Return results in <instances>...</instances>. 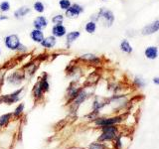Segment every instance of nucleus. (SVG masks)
<instances>
[{"label": "nucleus", "mask_w": 159, "mask_h": 149, "mask_svg": "<svg viewBox=\"0 0 159 149\" xmlns=\"http://www.w3.org/2000/svg\"><path fill=\"white\" fill-rule=\"evenodd\" d=\"M65 19H66V17H65V15L63 13H57L52 16L51 18V23L53 25H59V24H64L65 22Z\"/></svg>", "instance_id": "nucleus-25"}, {"label": "nucleus", "mask_w": 159, "mask_h": 149, "mask_svg": "<svg viewBox=\"0 0 159 149\" xmlns=\"http://www.w3.org/2000/svg\"><path fill=\"white\" fill-rule=\"evenodd\" d=\"M84 12V7L79 3H73L68 10L64 12L65 17L68 19H77Z\"/></svg>", "instance_id": "nucleus-5"}, {"label": "nucleus", "mask_w": 159, "mask_h": 149, "mask_svg": "<svg viewBox=\"0 0 159 149\" xmlns=\"http://www.w3.org/2000/svg\"><path fill=\"white\" fill-rule=\"evenodd\" d=\"M89 149H106V146H104L102 143L93 142V143H91V144H89Z\"/></svg>", "instance_id": "nucleus-29"}, {"label": "nucleus", "mask_w": 159, "mask_h": 149, "mask_svg": "<svg viewBox=\"0 0 159 149\" xmlns=\"http://www.w3.org/2000/svg\"><path fill=\"white\" fill-rule=\"evenodd\" d=\"M32 11V7L27 6V5H23V6H20L17 9L14 10L13 12V18L16 20H22L25 17L29 15Z\"/></svg>", "instance_id": "nucleus-12"}, {"label": "nucleus", "mask_w": 159, "mask_h": 149, "mask_svg": "<svg viewBox=\"0 0 159 149\" xmlns=\"http://www.w3.org/2000/svg\"><path fill=\"white\" fill-rule=\"evenodd\" d=\"M29 51L28 47L26 46V45H24L23 43H21V45L18 47V50L16 53H19V54H26L27 52Z\"/></svg>", "instance_id": "nucleus-30"}, {"label": "nucleus", "mask_w": 159, "mask_h": 149, "mask_svg": "<svg viewBox=\"0 0 159 149\" xmlns=\"http://www.w3.org/2000/svg\"><path fill=\"white\" fill-rule=\"evenodd\" d=\"M102 1H107V0H102Z\"/></svg>", "instance_id": "nucleus-36"}, {"label": "nucleus", "mask_w": 159, "mask_h": 149, "mask_svg": "<svg viewBox=\"0 0 159 149\" xmlns=\"http://www.w3.org/2000/svg\"><path fill=\"white\" fill-rule=\"evenodd\" d=\"M97 29H98V23L93 21V20H89V21L84 24V32L88 33V34H91V35L96 33Z\"/></svg>", "instance_id": "nucleus-21"}, {"label": "nucleus", "mask_w": 159, "mask_h": 149, "mask_svg": "<svg viewBox=\"0 0 159 149\" xmlns=\"http://www.w3.org/2000/svg\"><path fill=\"white\" fill-rule=\"evenodd\" d=\"M11 10V3L8 0H3L0 2V13L6 14Z\"/></svg>", "instance_id": "nucleus-27"}, {"label": "nucleus", "mask_w": 159, "mask_h": 149, "mask_svg": "<svg viewBox=\"0 0 159 149\" xmlns=\"http://www.w3.org/2000/svg\"><path fill=\"white\" fill-rule=\"evenodd\" d=\"M38 82L40 84V86H41V88L44 92V93H46L50 91V83L46 74H43V77L40 79Z\"/></svg>", "instance_id": "nucleus-24"}, {"label": "nucleus", "mask_w": 159, "mask_h": 149, "mask_svg": "<svg viewBox=\"0 0 159 149\" xmlns=\"http://www.w3.org/2000/svg\"><path fill=\"white\" fill-rule=\"evenodd\" d=\"M24 109H25V103L24 102H21V103H19L18 106L15 107V109H14V111L12 112V114H13V117H15V118H18V117H20L23 114V112H24Z\"/></svg>", "instance_id": "nucleus-26"}, {"label": "nucleus", "mask_w": 159, "mask_h": 149, "mask_svg": "<svg viewBox=\"0 0 159 149\" xmlns=\"http://www.w3.org/2000/svg\"><path fill=\"white\" fill-rule=\"evenodd\" d=\"M102 134L98 137V141H111L114 138L117 137V128L114 125L109 126H102Z\"/></svg>", "instance_id": "nucleus-3"}, {"label": "nucleus", "mask_w": 159, "mask_h": 149, "mask_svg": "<svg viewBox=\"0 0 159 149\" xmlns=\"http://www.w3.org/2000/svg\"><path fill=\"white\" fill-rule=\"evenodd\" d=\"M13 117L12 112L4 113L2 115H0V128H2L4 126H7L8 123L11 121V119Z\"/></svg>", "instance_id": "nucleus-23"}, {"label": "nucleus", "mask_w": 159, "mask_h": 149, "mask_svg": "<svg viewBox=\"0 0 159 149\" xmlns=\"http://www.w3.org/2000/svg\"><path fill=\"white\" fill-rule=\"evenodd\" d=\"M24 91V88H20L16 91H14L11 93L4 94L0 97V103H6V104H13L15 102H18L21 97V93Z\"/></svg>", "instance_id": "nucleus-4"}, {"label": "nucleus", "mask_w": 159, "mask_h": 149, "mask_svg": "<svg viewBox=\"0 0 159 149\" xmlns=\"http://www.w3.org/2000/svg\"><path fill=\"white\" fill-rule=\"evenodd\" d=\"M25 79V72L23 71H14L9 74L6 78V83L11 86H20Z\"/></svg>", "instance_id": "nucleus-6"}, {"label": "nucleus", "mask_w": 159, "mask_h": 149, "mask_svg": "<svg viewBox=\"0 0 159 149\" xmlns=\"http://www.w3.org/2000/svg\"><path fill=\"white\" fill-rule=\"evenodd\" d=\"M158 30H159V18L154 20L150 24H147L146 26H144L141 30V34L144 35V36H149V35L156 33Z\"/></svg>", "instance_id": "nucleus-14"}, {"label": "nucleus", "mask_w": 159, "mask_h": 149, "mask_svg": "<svg viewBox=\"0 0 159 149\" xmlns=\"http://www.w3.org/2000/svg\"><path fill=\"white\" fill-rule=\"evenodd\" d=\"M8 19H9V17L6 14L0 13V21H4V20H8Z\"/></svg>", "instance_id": "nucleus-33"}, {"label": "nucleus", "mask_w": 159, "mask_h": 149, "mask_svg": "<svg viewBox=\"0 0 159 149\" xmlns=\"http://www.w3.org/2000/svg\"><path fill=\"white\" fill-rule=\"evenodd\" d=\"M1 55H2V49L0 47V57H1Z\"/></svg>", "instance_id": "nucleus-35"}, {"label": "nucleus", "mask_w": 159, "mask_h": 149, "mask_svg": "<svg viewBox=\"0 0 159 149\" xmlns=\"http://www.w3.org/2000/svg\"><path fill=\"white\" fill-rule=\"evenodd\" d=\"M57 44H58V39L56 37H54L53 35H48V36H45L43 41L40 43V46L45 50H53L57 46Z\"/></svg>", "instance_id": "nucleus-11"}, {"label": "nucleus", "mask_w": 159, "mask_h": 149, "mask_svg": "<svg viewBox=\"0 0 159 149\" xmlns=\"http://www.w3.org/2000/svg\"><path fill=\"white\" fill-rule=\"evenodd\" d=\"M68 33V29L64 24H59V25H53L51 28V35L57 39H62L66 37Z\"/></svg>", "instance_id": "nucleus-10"}, {"label": "nucleus", "mask_w": 159, "mask_h": 149, "mask_svg": "<svg viewBox=\"0 0 159 149\" xmlns=\"http://www.w3.org/2000/svg\"><path fill=\"white\" fill-rule=\"evenodd\" d=\"M119 49H120V51L124 54H131L133 51L132 46L126 39H123L120 42V44H119Z\"/></svg>", "instance_id": "nucleus-22"}, {"label": "nucleus", "mask_w": 159, "mask_h": 149, "mask_svg": "<svg viewBox=\"0 0 159 149\" xmlns=\"http://www.w3.org/2000/svg\"><path fill=\"white\" fill-rule=\"evenodd\" d=\"M89 97V93H87V91L84 88H81V91L79 92V93L77 94V97H75V99L72 102V106L75 108H78V106H80L81 104L86 101V99Z\"/></svg>", "instance_id": "nucleus-16"}, {"label": "nucleus", "mask_w": 159, "mask_h": 149, "mask_svg": "<svg viewBox=\"0 0 159 149\" xmlns=\"http://www.w3.org/2000/svg\"><path fill=\"white\" fill-rule=\"evenodd\" d=\"M82 88H79L77 86V83L76 82H72L70 84L69 88H67V94H66V97H67V101L68 102H72L75 97H77V94L79 93V92L81 91Z\"/></svg>", "instance_id": "nucleus-13"}, {"label": "nucleus", "mask_w": 159, "mask_h": 149, "mask_svg": "<svg viewBox=\"0 0 159 149\" xmlns=\"http://www.w3.org/2000/svg\"><path fill=\"white\" fill-rule=\"evenodd\" d=\"M72 4H73V2L71 1V0H59L58 1V5H59L60 10H62V11H64V12L71 7Z\"/></svg>", "instance_id": "nucleus-28"}, {"label": "nucleus", "mask_w": 159, "mask_h": 149, "mask_svg": "<svg viewBox=\"0 0 159 149\" xmlns=\"http://www.w3.org/2000/svg\"><path fill=\"white\" fill-rule=\"evenodd\" d=\"M98 15V22L101 21L102 23V25L104 27H111L113 23H114V20H116V16H114V13L106 7H102L101 9L98 10L97 12Z\"/></svg>", "instance_id": "nucleus-1"}, {"label": "nucleus", "mask_w": 159, "mask_h": 149, "mask_svg": "<svg viewBox=\"0 0 159 149\" xmlns=\"http://www.w3.org/2000/svg\"><path fill=\"white\" fill-rule=\"evenodd\" d=\"M121 121L120 116H114V117H102V118H96L94 119V123L98 126H109V125H114L118 122Z\"/></svg>", "instance_id": "nucleus-8"}, {"label": "nucleus", "mask_w": 159, "mask_h": 149, "mask_svg": "<svg viewBox=\"0 0 159 149\" xmlns=\"http://www.w3.org/2000/svg\"><path fill=\"white\" fill-rule=\"evenodd\" d=\"M81 31L80 30H73V31H70L67 33L66 37H65V45H66V48L70 49L72 45L80 39L81 37Z\"/></svg>", "instance_id": "nucleus-9"}, {"label": "nucleus", "mask_w": 159, "mask_h": 149, "mask_svg": "<svg viewBox=\"0 0 159 149\" xmlns=\"http://www.w3.org/2000/svg\"><path fill=\"white\" fill-rule=\"evenodd\" d=\"M29 37L33 43L40 45V43H41L43 41V39L45 38V33H44L43 30L33 28L31 31L29 32Z\"/></svg>", "instance_id": "nucleus-15"}, {"label": "nucleus", "mask_w": 159, "mask_h": 149, "mask_svg": "<svg viewBox=\"0 0 159 149\" xmlns=\"http://www.w3.org/2000/svg\"><path fill=\"white\" fill-rule=\"evenodd\" d=\"M134 84H135V86H137L138 88H142L145 86V83H144L143 79L139 77H135V79H134Z\"/></svg>", "instance_id": "nucleus-31"}, {"label": "nucleus", "mask_w": 159, "mask_h": 149, "mask_svg": "<svg viewBox=\"0 0 159 149\" xmlns=\"http://www.w3.org/2000/svg\"><path fill=\"white\" fill-rule=\"evenodd\" d=\"M158 48L156 46H149L144 50V55L149 60H155L158 57Z\"/></svg>", "instance_id": "nucleus-18"}, {"label": "nucleus", "mask_w": 159, "mask_h": 149, "mask_svg": "<svg viewBox=\"0 0 159 149\" xmlns=\"http://www.w3.org/2000/svg\"><path fill=\"white\" fill-rule=\"evenodd\" d=\"M79 60H81L83 62H87V63H91L93 65H98L101 63V58L97 55H94L93 53H86V54H83L81 56L79 57Z\"/></svg>", "instance_id": "nucleus-17"}, {"label": "nucleus", "mask_w": 159, "mask_h": 149, "mask_svg": "<svg viewBox=\"0 0 159 149\" xmlns=\"http://www.w3.org/2000/svg\"><path fill=\"white\" fill-rule=\"evenodd\" d=\"M116 146L117 147V149H121V138L120 137H117L116 141Z\"/></svg>", "instance_id": "nucleus-32"}, {"label": "nucleus", "mask_w": 159, "mask_h": 149, "mask_svg": "<svg viewBox=\"0 0 159 149\" xmlns=\"http://www.w3.org/2000/svg\"><path fill=\"white\" fill-rule=\"evenodd\" d=\"M153 83L156 84V86H159V78L158 77H155L153 79Z\"/></svg>", "instance_id": "nucleus-34"}, {"label": "nucleus", "mask_w": 159, "mask_h": 149, "mask_svg": "<svg viewBox=\"0 0 159 149\" xmlns=\"http://www.w3.org/2000/svg\"><path fill=\"white\" fill-rule=\"evenodd\" d=\"M32 26L35 29L39 30H44L49 26V19L47 16H45L43 14H39L38 16H36L32 21Z\"/></svg>", "instance_id": "nucleus-7"}, {"label": "nucleus", "mask_w": 159, "mask_h": 149, "mask_svg": "<svg viewBox=\"0 0 159 149\" xmlns=\"http://www.w3.org/2000/svg\"><path fill=\"white\" fill-rule=\"evenodd\" d=\"M21 40L17 34H8L3 38V45L8 51L17 52L18 47L21 45Z\"/></svg>", "instance_id": "nucleus-2"}, {"label": "nucleus", "mask_w": 159, "mask_h": 149, "mask_svg": "<svg viewBox=\"0 0 159 149\" xmlns=\"http://www.w3.org/2000/svg\"><path fill=\"white\" fill-rule=\"evenodd\" d=\"M32 10L37 14H43L46 11V5L41 0H35L32 5Z\"/></svg>", "instance_id": "nucleus-19"}, {"label": "nucleus", "mask_w": 159, "mask_h": 149, "mask_svg": "<svg viewBox=\"0 0 159 149\" xmlns=\"http://www.w3.org/2000/svg\"><path fill=\"white\" fill-rule=\"evenodd\" d=\"M32 94H33V97L34 98L36 99V101H40V99H42L43 97H44V92L42 91V88H41V86H40V84L39 82H37L36 84H34V87H33V89H32Z\"/></svg>", "instance_id": "nucleus-20"}]
</instances>
